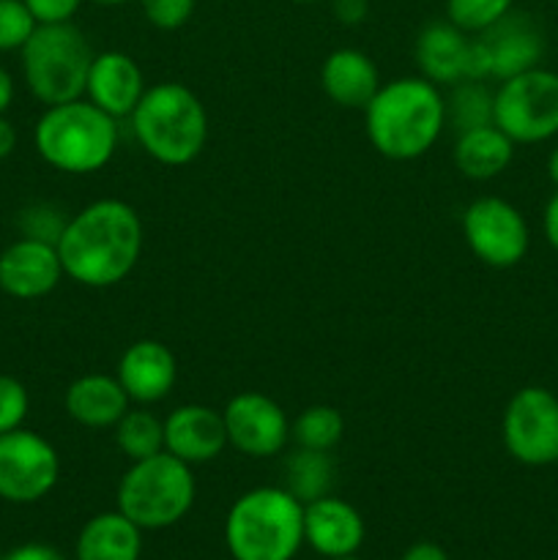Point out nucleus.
I'll return each mask as SVG.
<instances>
[{"instance_id":"1","label":"nucleus","mask_w":558,"mask_h":560,"mask_svg":"<svg viewBox=\"0 0 558 560\" xmlns=\"http://www.w3.org/2000/svg\"><path fill=\"white\" fill-rule=\"evenodd\" d=\"M55 246L66 277L85 288H113L142 255L140 213L115 197L96 200L69 217Z\"/></svg>"},{"instance_id":"2","label":"nucleus","mask_w":558,"mask_h":560,"mask_svg":"<svg viewBox=\"0 0 558 560\" xmlns=\"http://www.w3.org/2000/svg\"><path fill=\"white\" fill-rule=\"evenodd\" d=\"M367 137L381 156L410 162L430 151L446 129V102L435 82L399 77L381 85L364 107Z\"/></svg>"},{"instance_id":"3","label":"nucleus","mask_w":558,"mask_h":560,"mask_svg":"<svg viewBox=\"0 0 558 560\" xmlns=\"http://www.w3.org/2000/svg\"><path fill=\"white\" fill-rule=\"evenodd\" d=\"M233 560H293L304 545V503L284 487L244 492L224 517Z\"/></svg>"},{"instance_id":"4","label":"nucleus","mask_w":558,"mask_h":560,"mask_svg":"<svg viewBox=\"0 0 558 560\" xmlns=\"http://www.w3.org/2000/svg\"><path fill=\"white\" fill-rule=\"evenodd\" d=\"M36 151L49 167L69 175H91L118 151V120L88 98L53 104L33 129Z\"/></svg>"},{"instance_id":"5","label":"nucleus","mask_w":558,"mask_h":560,"mask_svg":"<svg viewBox=\"0 0 558 560\" xmlns=\"http://www.w3.org/2000/svg\"><path fill=\"white\" fill-rule=\"evenodd\" d=\"M129 120L142 151L167 167L195 162L206 148L208 113L197 93L181 82L148 88Z\"/></svg>"},{"instance_id":"6","label":"nucleus","mask_w":558,"mask_h":560,"mask_svg":"<svg viewBox=\"0 0 558 560\" xmlns=\"http://www.w3.org/2000/svg\"><path fill=\"white\" fill-rule=\"evenodd\" d=\"M20 52L27 91L44 107L85 96L88 71L96 52L74 22L36 25Z\"/></svg>"},{"instance_id":"7","label":"nucleus","mask_w":558,"mask_h":560,"mask_svg":"<svg viewBox=\"0 0 558 560\" xmlns=\"http://www.w3.org/2000/svg\"><path fill=\"white\" fill-rule=\"evenodd\" d=\"M197 485L191 465L181 463L170 452L137 459L120 476L118 512L142 530H162L181 523L195 503Z\"/></svg>"},{"instance_id":"8","label":"nucleus","mask_w":558,"mask_h":560,"mask_svg":"<svg viewBox=\"0 0 558 560\" xmlns=\"http://www.w3.org/2000/svg\"><path fill=\"white\" fill-rule=\"evenodd\" d=\"M492 124L514 142L534 145L558 135V71L536 69L503 80L492 104Z\"/></svg>"},{"instance_id":"9","label":"nucleus","mask_w":558,"mask_h":560,"mask_svg":"<svg viewBox=\"0 0 558 560\" xmlns=\"http://www.w3.org/2000/svg\"><path fill=\"white\" fill-rule=\"evenodd\" d=\"M501 438L509 457L528 468L558 463V397L542 386H525L507 402Z\"/></svg>"},{"instance_id":"10","label":"nucleus","mask_w":558,"mask_h":560,"mask_svg":"<svg viewBox=\"0 0 558 560\" xmlns=\"http://www.w3.org/2000/svg\"><path fill=\"white\" fill-rule=\"evenodd\" d=\"M60 457L38 432L20 430L0 435V498L9 503H36L55 490Z\"/></svg>"},{"instance_id":"11","label":"nucleus","mask_w":558,"mask_h":560,"mask_svg":"<svg viewBox=\"0 0 558 560\" xmlns=\"http://www.w3.org/2000/svg\"><path fill=\"white\" fill-rule=\"evenodd\" d=\"M468 249L490 268H512L528 255L531 233L523 213L501 197H479L463 213Z\"/></svg>"},{"instance_id":"12","label":"nucleus","mask_w":558,"mask_h":560,"mask_svg":"<svg viewBox=\"0 0 558 560\" xmlns=\"http://www.w3.org/2000/svg\"><path fill=\"white\" fill-rule=\"evenodd\" d=\"M228 446L255 459L277 457L290 441V421L282 405L257 392L235 394L222 410Z\"/></svg>"},{"instance_id":"13","label":"nucleus","mask_w":558,"mask_h":560,"mask_svg":"<svg viewBox=\"0 0 558 560\" xmlns=\"http://www.w3.org/2000/svg\"><path fill=\"white\" fill-rule=\"evenodd\" d=\"M58 246L38 238H16L0 252V290L11 299L36 301L53 293L63 279Z\"/></svg>"},{"instance_id":"14","label":"nucleus","mask_w":558,"mask_h":560,"mask_svg":"<svg viewBox=\"0 0 558 560\" xmlns=\"http://www.w3.org/2000/svg\"><path fill=\"white\" fill-rule=\"evenodd\" d=\"M490 58L492 80L503 82L514 74L536 69L545 55V36L536 20L525 11H509L496 25L476 33Z\"/></svg>"},{"instance_id":"15","label":"nucleus","mask_w":558,"mask_h":560,"mask_svg":"<svg viewBox=\"0 0 558 560\" xmlns=\"http://www.w3.org/2000/svg\"><path fill=\"white\" fill-rule=\"evenodd\" d=\"M228 446L224 416L208 405H178L164 419V452L186 465L217 459Z\"/></svg>"},{"instance_id":"16","label":"nucleus","mask_w":558,"mask_h":560,"mask_svg":"<svg viewBox=\"0 0 558 560\" xmlns=\"http://www.w3.org/2000/svg\"><path fill=\"white\" fill-rule=\"evenodd\" d=\"M148 85L142 69L131 55L109 49V52L93 55L91 71H88L85 96L107 115L129 118L140 98L146 96Z\"/></svg>"},{"instance_id":"17","label":"nucleus","mask_w":558,"mask_h":560,"mask_svg":"<svg viewBox=\"0 0 558 560\" xmlns=\"http://www.w3.org/2000/svg\"><path fill=\"white\" fill-rule=\"evenodd\" d=\"M115 377L131 402L156 405L173 392L175 377H178V361H175L173 350L159 339H140L124 350Z\"/></svg>"},{"instance_id":"18","label":"nucleus","mask_w":558,"mask_h":560,"mask_svg":"<svg viewBox=\"0 0 558 560\" xmlns=\"http://www.w3.org/2000/svg\"><path fill=\"white\" fill-rule=\"evenodd\" d=\"M364 520L348 501L334 495L304 503V545L317 556L339 558L356 556L364 545Z\"/></svg>"},{"instance_id":"19","label":"nucleus","mask_w":558,"mask_h":560,"mask_svg":"<svg viewBox=\"0 0 558 560\" xmlns=\"http://www.w3.org/2000/svg\"><path fill=\"white\" fill-rule=\"evenodd\" d=\"M470 33L460 31L452 22H430L416 38V63L421 77L435 82L438 88L465 80L468 77Z\"/></svg>"},{"instance_id":"20","label":"nucleus","mask_w":558,"mask_h":560,"mask_svg":"<svg viewBox=\"0 0 558 560\" xmlns=\"http://www.w3.org/2000/svg\"><path fill=\"white\" fill-rule=\"evenodd\" d=\"M323 93L332 98L337 107L364 109L381 91V74L372 58L361 49H334L321 69Z\"/></svg>"},{"instance_id":"21","label":"nucleus","mask_w":558,"mask_h":560,"mask_svg":"<svg viewBox=\"0 0 558 560\" xmlns=\"http://www.w3.org/2000/svg\"><path fill=\"white\" fill-rule=\"evenodd\" d=\"M66 413L88 430H107L120 421L129 410L131 399L126 397L124 386L113 375H82L66 388Z\"/></svg>"},{"instance_id":"22","label":"nucleus","mask_w":558,"mask_h":560,"mask_svg":"<svg viewBox=\"0 0 558 560\" xmlns=\"http://www.w3.org/2000/svg\"><path fill=\"white\" fill-rule=\"evenodd\" d=\"M77 560H140L142 528L126 514H96L77 536Z\"/></svg>"},{"instance_id":"23","label":"nucleus","mask_w":558,"mask_h":560,"mask_svg":"<svg viewBox=\"0 0 558 560\" xmlns=\"http://www.w3.org/2000/svg\"><path fill=\"white\" fill-rule=\"evenodd\" d=\"M452 156L465 178L492 180L512 164L514 142L496 124H487L457 135Z\"/></svg>"},{"instance_id":"24","label":"nucleus","mask_w":558,"mask_h":560,"mask_svg":"<svg viewBox=\"0 0 558 560\" xmlns=\"http://www.w3.org/2000/svg\"><path fill=\"white\" fill-rule=\"evenodd\" d=\"M446 102V126H452L457 135L479 126L492 124V104H496V91L479 80H460L452 85V93L443 96Z\"/></svg>"},{"instance_id":"25","label":"nucleus","mask_w":558,"mask_h":560,"mask_svg":"<svg viewBox=\"0 0 558 560\" xmlns=\"http://www.w3.org/2000/svg\"><path fill=\"white\" fill-rule=\"evenodd\" d=\"M113 430L115 446H118L120 454L129 457L131 463L164 452V421H159L156 416L148 413V410H126Z\"/></svg>"},{"instance_id":"26","label":"nucleus","mask_w":558,"mask_h":560,"mask_svg":"<svg viewBox=\"0 0 558 560\" xmlns=\"http://www.w3.org/2000/svg\"><path fill=\"white\" fill-rule=\"evenodd\" d=\"M345 435V419L332 405H312L290 421V441L310 452H332Z\"/></svg>"},{"instance_id":"27","label":"nucleus","mask_w":558,"mask_h":560,"mask_svg":"<svg viewBox=\"0 0 558 560\" xmlns=\"http://www.w3.org/2000/svg\"><path fill=\"white\" fill-rule=\"evenodd\" d=\"M334 481V463L328 452H310L299 448L288 459V487L301 503H310L315 498L328 495V487Z\"/></svg>"},{"instance_id":"28","label":"nucleus","mask_w":558,"mask_h":560,"mask_svg":"<svg viewBox=\"0 0 558 560\" xmlns=\"http://www.w3.org/2000/svg\"><path fill=\"white\" fill-rule=\"evenodd\" d=\"M514 0H446V20L465 33H481L512 11Z\"/></svg>"},{"instance_id":"29","label":"nucleus","mask_w":558,"mask_h":560,"mask_svg":"<svg viewBox=\"0 0 558 560\" xmlns=\"http://www.w3.org/2000/svg\"><path fill=\"white\" fill-rule=\"evenodd\" d=\"M38 22L27 11L25 0H0V52L25 47Z\"/></svg>"},{"instance_id":"30","label":"nucleus","mask_w":558,"mask_h":560,"mask_svg":"<svg viewBox=\"0 0 558 560\" xmlns=\"http://www.w3.org/2000/svg\"><path fill=\"white\" fill-rule=\"evenodd\" d=\"M66 222H69V219L63 217V211H60L58 206H53V202H36V206L22 211L20 230L25 238H38V241H47V244H58Z\"/></svg>"},{"instance_id":"31","label":"nucleus","mask_w":558,"mask_h":560,"mask_svg":"<svg viewBox=\"0 0 558 560\" xmlns=\"http://www.w3.org/2000/svg\"><path fill=\"white\" fill-rule=\"evenodd\" d=\"M27 410H31L27 388L16 377L0 375V435L20 430L27 419Z\"/></svg>"},{"instance_id":"32","label":"nucleus","mask_w":558,"mask_h":560,"mask_svg":"<svg viewBox=\"0 0 558 560\" xmlns=\"http://www.w3.org/2000/svg\"><path fill=\"white\" fill-rule=\"evenodd\" d=\"M142 14L159 31H178L189 22L195 0H140Z\"/></svg>"},{"instance_id":"33","label":"nucleus","mask_w":558,"mask_h":560,"mask_svg":"<svg viewBox=\"0 0 558 560\" xmlns=\"http://www.w3.org/2000/svg\"><path fill=\"white\" fill-rule=\"evenodd\" d=\"M25 5L38 25H58L74 20L82 0H25Z\"/></svg>"},{"instance_id":"34","label":"nucleus","mask_w":558,"mask_h":560,"mask_svg":"<svg viewBox=\"0 0 558 560\" xmlns=\"http://www.w3.org/2000/svg\"><path fill=\"white\" fill-rule=\"evenodd\" d=\"M3 560H66L55 547L38 545V541H31V545L14 547Z\"/></svg>"},{"instance_id":"35","label":"nucleus","mask_w":558,"mask_h":560,"mask_svg":"<svg viewBox=\"0 0 558 560\" xmlns=\"http://www.w3.org/2000/svg\"><path fill=\"white\" fill-rule=\"evenodd\" d=\"M334 16L342 25H359L367 16V0H334Z\"/></svg>"},{"instance_id":"36","label":"nucleus","mask_w":558,"mask_h":560,"mask_svg":"<svg viewBox=\"0 0 558 560\" xmlns=\"http://www.w3.org/2000/svg\"><path fill=\"white\" fill-rule=\"evenodd\" d=\"M542 228H545L547 244L558 252V191L547 200L545 217H542Z\"/></svg>"},{"instance_id":"37","label":"nucleus","mask_w":558,"mask_h":560,"mask_svg":"<svg viewBox=\"0 0 558 560\" xmlns=\"http://www.w3.org/2000/svg\"><path fill=\"white\" fill-rule=\"evenodd\" d=\"M403 560H449V556L443 547L435 545V541H416V545H410L408 550H405Z\"/></svg>"},{"instance_id":"38","label":"nucleus","mask_w":558,"mask_h":560,"mask_svg":"<svg viewBox=\"0 0 558 560\" xmlns=\"http://www.w3.org/2000/svg\"><path fill=\"white\" fill-rule=\"evenodd\" d=\"M16 148V129L5 115H0V159H9Z\"/></svg>"},{"instance_id":"39","label":"nucleus","mask_w":558,"mask_h":560,"mask_svg":"<svg viewBox=\"0 0 558 560\" xmlns=\"http://www.w3.org/2000/svg\"><path fill=\"white\" fill-rule=\"evenodd\" d=\"M11 102H14V80H11L9 71L0 66V115H5Z\"/></svg>"},{"instance_id":"40","label":"nucleus","mask_w":558,"mask_h":560,"mask_svg":"<svg viewBox=\"0 0 558 560\" xmlns=\"http://www.w3.org/2000/svg\"><path fill=\"white\" fill-rule=\"evenodd\" d=\"M547 175H550L553 186H556V189H558V145L553 148L550 156H547Z\"/></svg>"},{"instance_id":"41","label":"nucleus","mask_w":558,"mask_h":560,"mask_svg":"<svg viewBox=\"0 0 558 560\" xmlns=\"http://www.w3.org/2000/svg\"><path fill=\"white\" fill-rule=\"evenodd\" d=\"M93 3H98V5H120V3H126V0H93Z\"/></svg>"},{"instance_id":"42","label":"nucleus","mask_w":558,"mask_h":560,"mask_svg":"<svg viewBox=\"0 0 558 560\" xmlns=\"http://www.w3.org/2000/svg\"><path fill=\"white\" fill-rule=\"evenodd\" d=\"M328 560H359L356 556H339V558H328Z\"/></svg>"},{"instance_id":"43","label":"nucleus","mask_w":558,"mask_h":560,"mask_svg":"<svg viewBox=\"0 0 558 560\" xmlns=\"http://www.w3.org/2000/svg\"><path fill=\"white\" fill-rule=\"evenodd\" d=\"M293 3H317V0H293Z\"/></svg>"},{"instance_id":"44","label":"nucleus","mask_w":558,"mask_h":560,"mask_svg":"<svg viewBox=\"0 0 558 560\" xmlns=\"http://www.w3.org/2000/svg\"><path fill=\"white\" fill-rule=\"evenodd\" d=\"M0 560H3V558H0Z\"/></svg>"}]
</instances>
